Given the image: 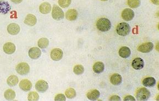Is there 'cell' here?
I'll return each instance as SVG.
<instances>
[{"label": "cell", "instance_id": "obj_23", "mask_svg": "<svg viewBox=\"0 0 159 101\" xmlns=\"http://www.w3.org/2000/svg\"><path fill=\"white\" fill-rule=\"evenodd\" d=\"M142 83L145 87H154L156 85V80L153 77H148L144 78Z\"/></svg>", "mask_w": 159, "mask_h": 101}, {"label": "cell", "instance_id": "obj_4", "mask_svg": "<svg viewBox=\"0 0 159 101\" xmlns=\"http://www.w3.org/2000/svg\"><path fill=\"white\" fill-rule=\"evenodd\" d=\"M52 17L55 20H60L63 19L65 17V14L59 6L54 5L52 8Z\"/></svg>", "mask_w": 159, "mask_h": 101}, {"label": "cell", "instance_id": "obj_37", "mask_svg": "<svg viewBox=\"0 0 159 101\" xmlns=\"http://www.w3.org/2000/svg\"><path fill=\"white\" fill-rule=\"evenodd\" d=\"M101 1H108V0H101Z\"/></svg>", "mask_w": 159, "mask_h": 101}, {"label": "cell", "instance_id": "obj_35", "mask_svg": "<svg viewBox=\"0 0 159 101\" xmlns=\"http://www.w3.org/2000/svg\"><path fill=\"white\" fill-rule=\"evenodd\" d=\"M11 1L15 4H19L22 2L23 0H11Z\"/></svg>", "mask_w": 159, "mask_h": 101}, {"label": "cell", "instance_id": "obj_21", "mask_svg": "<svg viewBox=\"0 0 159 101\" xmlns=\"http://www.w3.org/2000/svg\"><path fill=\"white\" fill-rule=\"evenodd\" d=\"M100 96V93L97 90H90L87 94L88 99L91 101L97 100Z\"/></svg>", "mask_w": 159, "mask_h": 101}, {"label": "cell", "instance_id": "obj_3", "mask_svg": "<svg viewBox=\"0 0 159 101\" xmlns=\"http://www.w3.org/2000/svg\"><path fill=\"white\" fill-rule=\"evenodd\" d=\"M150 97V92L148 89L141 88L139 89L135 94L137 101H147Z\"/></svg>", "mask_w": 159, "mask_h": 101}, {"label": "cell", "instance_id": "obj_15", "mask_svg": "<svg viewBox=\"0 0 159 101\" xmlns=\"http://www.w3.org/2000/svg\"><path fill=\"white\" fill-rule=\"evenodd\" d=\"M32 82L27 79H24L20 81L19 83V87L23 91H30L32 88Z\"/></svg>", "mask_w": 159, "mask_h": 101}, {"label": "cell", "instance_id": "obj_2", "mask_svg": "<svg viewBox=\"0 0 159 101\" xmlns=\"http://www.w3.org/2000/svg\"><path fill=\"white\" fill-rule=\"evenodd\" d=\"M116 30L117 34L119 36L126 37L130 33L131 27L128 23L122 22L117 25Z\"/></svg>", "mask_w": 159, "mask_h": 101}, {"label": "cell", "instance_id": "obj_32", "mask_svg": "<svg viewBox=\"0 0 159 101\" xmlns=\"http://www.w3.org/2000/svg\"><path fill=\"white\" fill-rule=\"evenodd\" d=\"M66 98L63 94H58L55 96V101H65Z\"/></svg>", "mask_w": 159, "mask_h": 101}, {"label": "cell", "instance_id": "obj_27", "mask_svg": "<svg viewBox=\"0 0 159 101\" xmlns=\"http://www.w3.org/2000/svg\"><path fill=\"white\" fill-rule=\"evenodd\" d=\"M127 4L132 8H136L141 4L140 0H127Z\"/></svg>", "mask_w": 159, "mask_h": 101}, {"label": "cell", "instance_id": "obj_16", "mask_svg": "<svg viewBox=\"0 0 159 101\" xmlns=\"http://www.w3.org/2000/svg\"><path fill=\"white\" fill-rule=\"evenodd\" d=\"M24 22L27 25L32 27L35 25L37 22V18L35 15H33L32 14H28L26 16Z\"/></svg>", "mask_w": 159, "mask_h": 101}, {"label": "cell", "instance_id": "obj_24", "mask_svg": "<svg viewBox=\"0 0 159 101\" xmlns=\"http://www.w3.org/2000/svg\"><path fill=\"white\" fill-rule=\"evenodd\" d=\"M19 82V79L17 76L15 75H11L7 80V82L9 86L13 87L17 85Z\"/></svg>", "mask_w": 159, "mask_h": 101}, {"label": "cell", "instance_id": "obj_29", "mask_svg": "<svg viewBox=\"0 0 159 101\" xmlns=\"http://www.w3.org/2000/svg\"><path fill=\"white\" fill-rule=\"evenodd\" d=\"M39 99V96L37 92L32 91L29 93L28 95V99L29 101H38Z\"/></svg>", "mask_w": 159, "mask_h": 101}, {"label": "cell", "instance_id": "obj_6", "mask_svg": "<svg viewBox=\"0 0 159 101\" xmlns=\"http://www.w3.org/2000/svg\"><path fill=\"white\" fill-rule=\"evenodd\" d=\"M154 48V44L152 42L143 43L138 46V50L143 53H148L150 52Z\"/></svg>", "mask_w": 159, "mask_h": 101}, {"label": "cell", "instance_id": "obj_17", "mask_svg": "<svg viewBox=\"0 0 159 101\" xmlns=\"http://www.w3.org/2000/svg\"><path fill=\"white\" fill-rule=\"evenodd\" d=\"M110 82L112 85L115 86L119 85L122 83V76L119 73H114L110 77Z\"/></svg>", "mask_w": 159, "mask_h": 101}, {"label": "cell", "instance_id": "obj_34", "mask_svg": "<svg viewBox=\"0 0 159 101\" xmlns=\"http://www.w3.org/2000/svg\"><path fill=\"white\" fill-rule=\"evenodd\" d=\"M123 100L124 101H135V99L134 97L129 95V96H126Z\"/></svg>", "mask_w": 159, "mask_h": 101}, {"label": "cell", "instance_id": "obj_36", "mask_svg": "<svg viewBox=\"0 0 159 101\" xmlns=\"http://www.w3.org/2000/svg\"><path fill=\"white\" fill-rule=\"evenodd\" d=\"M152 3H154L156 5H159V0H151Z\"/></svg>", "mask_w": 159, "mask_h": 101}, {"label": "cell", "instance_id": "obj_11", "mask_svg": "<svg viewBox=\"0 0 159 101\" xmlns=\"http://www.w3.org/2000/svg\"><path fill=\"white\" fill-rule=\"evenodd\" d=\"M20 27L16 23H11L8 25L7 31L9 34L13 36L17 35L20 32Z\"/></svg>", "mask_w": 159, "mask_h": 101}, {"label": "cell", "instance_id": "obj_14", "mask_svg": "<svg viewBox=\"0 0 159 101\" xmlns=\"http://www.w3.org/2000/svg\"><path fill=\"white\" fill-rule=\"evenodd\" d=\"M132 66L135 70H141L144 68V60L140 58L134 59L132 62Z\"/></svg>", "mask_w": 159, "mask_h": 101}, {"label": "cell", "instance_id": "obj_18", "mask_svg": "<svg viewBox=\"0 0 159 101\" xmlns=\"http://www.w3.org/2000/svg\"><path fill=\"white\" fill-rule=\"evenodd\" d=\"M118 54H119V55L122 58L127 59L129 58L131 55V51L128 47L123 46L122 48H121V49H119Z\"/></svg>", "mask_w": 159, "mask_h": 101}, {"label": "cell", "instance_id": "obj_25", "mask_svg": "<svg viewBox=\"0 0 159 101\" xmlns=\"http://www.w3.org/2000/svg\"><path fill=\"white\" fill-rule=\"evenodd\" d=\"M4 96L7 100L8 101L13 100L15 97V92L11 89H8L5 92Z\"/></svg>", "mask_w": 159, "mask_h": 101}, {"label": "cell", "instance_id": "obj_19", "mask_svg": "<svg viewBox=\"0 0 159 101\" xmlns=\"http://www.w3.org/2000/svg\"><path fill=\"white\" fill-rule=\"evenodd\" d=\"M11 6L7 2L4 1H0V13L3 15L7 14L11 10Z\"/></svg>", "mask_w": 159, "mask_h": 101}, {"label": "cell", "instance_id": "obj_12", "mask_svg": "<svg viewBox=\"0 0 159 101\" xmlns=\"http://www.w3.org/2000/svg\"><path fill=\"white\" fill-rule=\"evenodd\" d=\"M15 45L11 42L5 43L3 46V50L4 52L8 55L14 53L15 52Z\"/></svg>", "mask_w": 159, "mask_h": 101}, {"label": "cell", "instance_id": "obj_5", "mask_svg": "<svg viewBox=\"0 0 159 101\" xmlns=\"http://www.w3.org/2000/svg\"><path fill=\"white\" fill-rule=\"evenodd\" d=\"M15 70L20 75H26L30 71V66L26 63H20L16 66Z\"/></svg>", "mask_w": 159, "mask_h": 101}, {"label": "cell", "instance_id": "obj_10", "mask_svg": "<svg viewBox=\"0 0 159 101\" xmlns=\"http://www.w3.org/2000/svg\"><path fill=\"white\" fill-rule=\"evenodd\" d=\"M134 11L131 9L126 8L122 11V18L126 21H130V20H132L134 18Z\"/></svg>", "mask_w": 159, "mask_h": 101}, {"label": "cell", "instance_id": "obj_28", "mask_svg": "<svg viewBox=\"0 0 159 101\" xmlns=\"http://www.w3.org/2000/svg\"><path fill=\"white\" fill-rule=\"evenodd\" d=\"M65 95L68 99H74L76 96V92L75 89L72 88H69L65 91Z\"/></svg>", "mask_w": 159, "mask_h": 101}, {"label": "cell", "instance_id": "obj_8", "mask_svg": "<svg viewBox=\"0 0 159 101\" xmlns=\"http://www.w3.org/2000/svg\"><path fill=\"white\" fill-rule=\"evenodd\" d=\"M49 89V85L46 81L44 80H39L35 84V89L38 92L44 93Z\"/></svg>", "mask_w": 159, "mask_h": 101}, {"label": "cell", "instance_id": "obj_9", "mask_svg": "<svg viewBox=\"0 0 159 101\" xmlns=\"http://www.w3.org/2000/svg\"><path fill=\"white\" fill-rule=\"evenodd\" d=\"M28 54L30 58L36 60L39 58L41 55V51L39 48L37 47H33L30 48L28 52Z\"/></svg>", "mask_w": 159, "mask_h": 101}, {"label": "cell", "instance_id": "obj_1", "mask_svg": "<svg viewBox=\"0 0 159 101\" xmlns=\"http://www.w3.org/2000/svg\"><path fill=\"white\" fill-rule=\"evenodd\" d=\"M97 27L100 31L105 32L111 29V23L107 18H100L97 22Z\"/></svg>", "mask_w": 159, "mask_h": 101}, {"label": "cell", "instance_id": "obj_22", "mask_svg": "<svg viewBox=\"0 0 159 101\" xmlns=\"http://www.w3.org/2000/svg\"><path fill=\"white\" fill-rule=\"evenodd\" d=\"M93 71L96 73H101L104 71V64L102 62H97L94 64L92 67Z\"/></svg>", "mask_w": 159, "mask_h": 101}, {"label": "cell", "instance_id": "obj_33", "mask_svg": "<svg viewBox=\"0 0 159 101\" xmlns=\"http://www.w3.org/2000/svg\"><path fill=\"white\" fill-rule=\"evenodd\" d=\"M109 100L110 101H121V99L119 96L114 95V96H111L109 99Z\"/></svg>", "mask_w": 159, "mask_h": 101}, {"label": "cell", "instance_id": "obj_30", "mask_svg": "<svg viewBox=\"0 0 159 101\" xmlns=\"http://www.w3.org/2000/svg\"><path fill=\"white\" fill-rule=\"evenodd\" d=\"M73 72L77 75H80L84 72V68L82 65H77L73 68Z\"/></svg>", "mask_w": 159, "mask_h": 101}, {"label": "cell", "instance_id": "obj_26", "mask_svg": "<svg viewBox=\"0 0 159 101\" xmlns=\"http://www.w3.org/2000/svg\"><path fill=\"white\" fill-rule=\"evenodd\" d=\"M49 44V41L47 38H40L37 42V46L41 49H45L47 48Z\"/></svg>", "mask_w": 159, "mask_h": 101}, {"label": "cell", "instance_id": "obj_31", "mask_svg": "<svg viewBox=\"0 0 159 101\" xmlns=\"http://www.w3.org/2000/svg\"><path fill=\"white\" fill-rule=\"evenodd\" d=\"M58 2L61 7L67 8L71 5V0H58Z\"/></svg>", "mask_w": 159, "mask_h": 101}, {"label": "cell", "instance_id": "obj_20", "mask_svg": "<svg viewBox=\"0 0 159 101\" xmlns=\"http://www.w3.org/2000/svg\"><path fill=\"white\" fill-rule=\"evenodd\" d=\"M51 10V6L49 2L42 3L39 6V11L40 12L44 15H46L49 13Z\"/></svg>", "mask_w": 159, "mask_h": 101}, {"label": "cell", "instance_id": "obj_13", "mask_svg": "<svg viewBox=\"0 0 159 101\" xmlns=\"http://www.w3.org/2000/svg\"><path fill=\"white\" fill-rule=\"evenodd\" d=\"M78 16V13L75 9H70L66 13V18L67 20L73 21L76 20Z\"/></svg>", "mask_w": 159, "mask_h": 101}, {"label": "cell", "instance_id": "obj_7", "mask_svg": "<svg viewBox=\"0 0 159 101\" xmlns=\"http://www.w3.org/2000/svg\"><path fill=\"white\" fill-rule=\"evenodd\" d=\"M63 56V51L61 49L58 48H55L52 49L50 54L51 58L53 60L56 61L61 60Z\"/></svg>", "mask_w": 159, "mask_h": 101}]
</instances>
